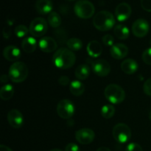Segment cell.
<instances>
[{"label": "cell", "mask_w": 151, "mask_h": 151, "mask_svg": "<svg viewBox=\"0 0 151 151\" xmlns=\"http://www.w3.org/2000/svg\"><path fill=\"white\" fill-rule=\"evenodd\" d=\"M52 61L59 69H67L72 67L76 61V56L73 51L66 47H61L54 53Z\"/></svg>", "instance_id": "cell-1"}, {"label": "cell", "mask_w": 151, "mask_h": 151, "mask_svg": "<svg viewBox=\"0 0 151 151\" xmlns=\"http://www.w3.org/2000/svg\"><path fill=\"white\" fill-rule=\"evenodd\" d=\"M116 20L111 13L107 10H102L98 12L93 19V24L98 30L105 32L110 30L114 27Z\"/></svg>", "instance_id": "cell-2"}, {"label": "cell", "mask_w": 151, "mask_h": 151, "mask_svg": "<svg viewBox=\"0 0 151 151\" xmlns=\"http://www.w3.org/2000/svg\"><path fill=\"white\" fill-rule=\"evenodd\" d=\"M8 74L9 78L13 83H22L27 78L29 70L24 63L16 61L10 66Z\"/></svg>", "instance_id": "cell-3"}, {"label": "cell", "mask_w": 151, "mask_h": 151, "mask_svg": "<svg viewBox=\"0 0 151 151\" xmlns=\"http://www.w3.org/2000/svg\"><path fill=\"white\" fill-rule=\"evenodd\" d=\"M104 95L108 101L112 104H119L125 98V92L123 88L116 84H109L106 87Z\"/></svg>", "instance_id": "cell-4"}, {"label": "cell", "mask_w": 151, "mask_h": 151, "mask_svg": "<svg viewBox=\"0 0 151 151\" xmlns=\"http://www.w3.org/2000/svg\"><path fill=\"white\" fill-rule=\"evenodd\" d=\"M74 11L78 17L88 19L94 16L95 7L93 3L88 0H79L75 3Z\"/></svg>", "instance_id": "cell-5"}, {"label": "cell", "mask_w": 151, "mask_h": 151, "mask_svg": "<svg viewBox=\"0 0 151 151\" xmlns=\"http://www.w3.org/2000/svg\"><path fill=\"white\" fill-rule=\"evenodd\" d=\"M114 139L117 142L124 144L128 142L131 137V128L125 123H118L114 127L112 131Z\"/></svg>", "instance_id": "cell-6"}, {"label": "cell", "mask_w": 151, "mask_h": 151, "mask_svg": "<svg viewBox=\"0 0 151 151\" xmlns=\"http://www.w3.org/2000/svg\"><path fill=\"white\" fill-rule=\"evenodd\" d=\"M48 29L47 22L41 17L34 19L29 24V30L31 35L34 37H41L45 35Z\"/></svg>", "instance_id": "cell-7"}, {"label": "cell", "mask_w": 151, "mask_h": 151, "mask_svg": "<svg viewBox=\"0 0 151 151\" xmlns=\"http://www.w3.org/2000/svg\"><path fill=\"white\" fill-rule=\"evenodd\" d=\"M75 111L73 103L68 99H63L58 103L57 113L62 119H70L75 114Z\"/></svg>", "instance_id": "cell-8"}, {"label": "cell", "mask_w": 151, "mask_h": 151, "mask_svg": "<svg viewBox=\"0 0 151 151\" xmlns=\"http://www.w3.org/2000/svg\"><path fill=\"white\" fill-rule=\"evenodd\" d=\"M93 72L99 77H106L111 72V65L104 59H98L92 63L91 66Z\"/></svg>", "instance_id": "cell-9"}, {"label": "cell", "mask_w": 151, "mask_h": 151, "mask_svg": "<svg viewBox=\"0 0 151 151\" xmlns=\"http://www.w3.org/2000/svg\"><path fill=\"white\" fill-rule=\"evenodd\" d=\"M150 29V25L147 21L144 19H139L132 25V32L136 37L143 38L147 35Z\"/></svg>", "instance_id": "cell-10"}, {"label": "cell", "mask_w": 151, "mask_h": 151, "mask_svg": "<svg viewBox=\"0 0 151 151\" xmlns=\"http://www.w3.org/2000/svg\"><path fill=\"white\" fill-rule=\"evenodd\" d=\"M95 138V133L90 128H81L75 132V139L81 145H88Z\"/></svg>", "instance_id": "cell-11"}, {"label": "cell", "mask_w": 151, "mask_h": 151, "mask_svg": "<svg viewBox=\"0 0 151 151\" xmlns=\"http://www.w3.org/2000/svg\"><path fill=\"white\" fill-rule=\"evenodd\" d=\"M131 7L126 2H122L118 4L115 9V16L119 22H125L129 19L131 15Z\"/></svg>", "instance_id": "cell-12"}, {"label": "cell", "mask_w": 151, "mask_h": 151, "mask_svg": "<svg viewBox=\"0 0 151 151\" xmlns=\"http://www.w3.org/2000/svg\"><path fill=\"white\" fill-rule=\"evenodd\" d=\"M7 121L13 128H21L24 123V116L17 109H12L7 114Z\"/></svg>", "instance_id": "cell-13"}, {"label": "cell", "mask_w": 151, "mask_h": 151, "mask_svg": "<svg viewBox=\"0 0 151 151\" xmlns=\"http://www.w3.org/2000/svg\"><path fill=\"white\" fill-rule=\"evenodd\" d=\"M38 47H39L40 50L44 52L50 53L57 50L58 43L53 38L45 36L39 40Z\"/></svg>", "instance_id": "cell-14"}, {"label": "cell", "mask_w": 151, "mask_h": 151, "mask_svg": "<svg viewBox=\"0 0 151 151\" xmlns=\"http://www.w3.org/2000/svg\"><path fill=\"white\" fill-rule=\"evenodd\" d=\"M111 55L116 60H121L127 56L128 53V48L125 44L117 43L114 44L110 49Z\"/></svg>", "instance_id": "cell-15"}, {"label": "cell", "mask_w": 151, "mask_h": 151, "mask_svg": "<svg viewBox=\"0 0 151 151\" xmlns=\"http://www.w3.org/2000/svg\"><path fill=\"white\" fill-rule=\"evenodd\" d=\"M3 56L8 61H16L21 57V51L14 45H9L3 50Z\"/></svg>", "instance_id": "cell-16"}, {"label": "cell", "mask_w": 151, "mask_h": 151, "mask_svg": "<svg viewBox=\"0 0 151 151\" xmlns=\"http://www.w3.org/2000/svg\"><path fill=\"white\" fill-rule=\"evenodd\" d=\"M35 7L39 14L46 15L52 13L53 3L51 0H38L35 2Z\"/></svg>", "instance_id": "cell-17"}, {"label": "cell", "mask_w": 151, "mask_h": 151, "mask_svg": "<svg viewBox=\"0 0 151 151\" xmlns=\"http://www.w3.org/2000/svg\"><path fill=\"white\" fill-rule=\"evenodd\" d=\"M138 63L132 58H128L124 60L121 63V69L124 73L127 75H133L138 70Z\"/></svg>", "instance_id": "cell-18"}, {"label": "cell", "mask_w": 151, "mask_h": 151, "mask_svg": "<svg viewBox=\"0 0 151 151\" xmlns=\"http://www.w3.org/2000/svg\"><path fill=\"white\" fill-rule=\"evenodd\" d=\"M88 54L92 58H98L103 52V47L97 41H91L88 44L86 47Z\"/></svg>", "instance_id": "cell-19"}, {"label": "cell", "mask_w": 151, "mask_h": 151, "mask_svg": "<svg viewBox=\"0 0 151 151\" xmlns=\"http://www.w3.org/2000/svg\"><path fill=\"white\" fill-rule=\"evenodd\" d=\"M37 41L34 37H27L22 42V48L25 52L32 53L36 50Z\"/></svg>", "instance_id": "cell-20"}, {"label": "cell", "mask_w": 151, "mask_h": 151, "mask_svg": "<svg viewBox=\"0 0 151 151\" xmlns=\"http://www.w3.org/2000/svg\"><path fill=\"white\" fill-rule=\"evenodd\" d=\"M69 91L74 96H81L85 91V86L79 80H75L70 83Z\"/></svg>", "instance_id": "cell-21"}, {"label": "cell", "mask_w": 151, "mask_h": 151, "mask_svg": "<svg viewBox=\"0 0 151 151\" xmlns=\"http://www.w3.org/2000/svg\"><path fill=\"white\" fill-rule=\"evenodd\" d=\"M90 75V67L87 64H81L75 69V75L79 81L87 79Z\"/></svg>", "instance_id": "cell-22"}, {"label": "cell", "mask_w": 151, "mask_h": 151, "mask_svg": "<svg viewBox=\"0 0 151 151\" xmlns=\"http://www.w3.org/2000/svg\"><path fill=\"white\" fill-rule=\"evenodd\" d=\"M114 33L115 36L120 40H125L129 37L130 31L125 25L118 24L114 29Z\"/></svg>", "instance_id": "cell-23"}, {"label": "cell", "mask_w": 151, "mask_h": 151, "mask_svg": "<svg viewBox=\"0 0 151 151\" xmlns=\"http://www.w3.org/2000/svg\"><path fill=\"white\" fill-rule=\"evenodd\" d=\"M14 94V88L10 84H5L0 89V97L2 100L7 101L10 100Z\"/></svg>", "instance_id": "cell-24"}, {"label": "cell", "mask_w": 151, "mask_h": 151, "mask_svg": "<svg viewBox=\"0 0 151 151\" xmlns=\"http://www.w3.org/2000/svg\"><path fill=\"white\" fill-rule=\"evenodd\" d=\"M48 24L53 28H58L61 24V18L56 12H52L49 14L47 19Z\"/></svg>", "instance_id": "cell-25"}, {"label": "cell", "mask_w": 151, "mask_h": 151, "mask_svg": "<svg viewBox=\"0 0 151 151\" xmlns=\"http://www.w3.org/2000/svg\"><path fill=\"white\" fill-rule=\"evenodd\" d=\"M66 45L72 51H78L83 47V42L80 38H72L66 41Z\"/></svg>", "instance_id": "cell-26"}, {"label": "cell", "mask_w": 151, "mask_h": 151, "mask_svg": "<svg viewBox=\"0 0 151 151\" xmlns=\"http://www.w3.org/2000/svg\"><path fill=\"white\" fill-rule=\"evenodd\" d=\"M115 114V108L112 105H105L101 109V115L106 119H110L114 116Z\"/></svg>", "instance_id": "cell-27"}, {"label": "cell", "mask_w": 151, "mask_h": 151, "mask_svg": "<svg viewBox=\"0 0 151 151\" xmlns=\"http://www.w3.org/2000/svg\"><path fill=\"white\" fill-rule=\"evenodd\" d=\"M29 32V29L24 24L18 25V26L16 27V28H15L14 29L15 35H16L18 38H23V37L26 36Z\"/></svg>", "instance_id": "cell-28"}, {"label": "cell", "mask_w": 151, "mask_h": 151, "mask_svg": "<svg viewBox=\"0 0 151 151\" xmlns=\"http://www.w3.org/2000/svg\"><path fill=\"white\" fill-rule=\"evenodd\" d=\"M142 60L146 64L151 66V47L147 48L142 53Z\"/></svg>", "instance_id": "cell-29"}, {"label": "cell", "mask_w": 151, "mask_h": 151, "mask_svg": "<svg viewBox=\"0 0 151 151\" xmlns=\"http://www.w3.org/2000/svg\"><path fill=\"white\" fill-rule=\"evenodd\" d=\"M102 41H103V44L106 46H108V47H112L114 45V37L110 34L105 35L102 38Z\"/></svg>", "instance_id": "cell-30"}, {"label": "cell", "mask_w": 151, "mask_h": 151, "mask_svg": "<svg viewBox=\"0 0 151 151\" xmlns=\"http://www.w3.org/2000/svg\"><path fill=\"white\" fill-rule=\"evenodd\" d=\"M125 151H143L142 147L137 143H130L127 145Z\"/></svg>", "instance_id": "cell-31"}, {"label": "cell", "mask_w": 151, "mask_h": 151, "mask_svg": "<svg viewBox=\"0 0 151 151\" xmlns=\"http://www.w3.org/2000/svg\"><path fill=\"white\" fill-rule=\"evenodd\" d=\"M143 90L145 94L151 97V78L147 79L143 85Z\"/></svg>", "instance_id": "cell-32"}, {"label": "cell", "mask_w": 151, "mask_h": 151, "mask_svg": "<svg viewBox=\"0 0 151 151\" xmlns=\"http://www.w3.org/2000/svg\"><path fill=\"white\" fill-rule=\"evenodd\" d=\"M141 6L145 11L151 12V0H141Z\"/></svg>", "instance_id": "cell-33"}, {"label": "cell", "mask_w": 151, "mask_h": 151, "mask_svg": "<svg viewBox=\"0 0 151 151\" xmlns=\"http://www.w3.org/2000/svg\"><path fill=\"white\" fill-rule=\"evenodd\" d=\"M65 151H81L78 145L75 143H69L65 147Z\"/></svg>", "instance_id": "cell-34"}, {"label": "cell", "mask_w": 151, "mask_h": 151, "mask_svg": "<svg viewBox=\"0 0 151 151\" xmlns=\"http://www.w3.org/2000/svg\"><path fill=\"white\" fill-rule=\"evenodd\" d=\"M58 83L59 84H60L61 86H66L69 83V78L67 76H65V75H62L58 79Z\"/></svg>", "instance_id": "cell-35"}, {"label": "cell", "mask_w": 151, "mask_h": 151, "mask_svg": "<svg viewBox=\"0 0 151 151\" xmlns=\"http://www.w3.org/2000/svg\"><path fill=\"white\" fill-rule=\"evenodd\" d=\"M0 151H13L11 149L7 146L4 145H0Z\"/></svg>", "instance_id": "cell-36"}, {"label": "cell", "mask_w": 151, "mask_h": 151, "mask_svg": "<svg viewBox=\"0 0 151 151\" xmlns=\"http://www.w3.org/2000/svg\"><path fill=\"white\" fill-rule=\"evenodd\" d=\"M8 77L9 76H7V75H3L1 77V82L2 83L7 82V81H8Z\"/></svg>", "instance_id": "cell-37"}, {"label": "cell", "mask_w": 151, "mask_h": 151, "mask_svg": "<svg viewBox=\"0 0 151 151\" xmlns=\"http://www.w3.org/2000/svg\"><path fill=\"white\" fill-rule=\"evenodd\" d=\"M97 151H111V150L106 147H100L97 149Z\"/></svg>", "instance_id": "cell-38"}, {"label": "cell", "mask_w": 151, "mask_h": 151, "mask_svg": "<svg viewBox=\"0 0 151 151\" xmlns=\"http://www.w3.org/2000/svg\"><path fill=\"white\" fill-rule=\"evenodd\" d=\"M50 151H62V150H60V149L55 148V149H52V150H50Z\"/></svg>", "instance_id": "cell-39"}, {"label": "cell", "mask_w": 151, "mask_h": 151, "mask_svg": "<svg viewBox=\"0 0 151 151\" xmlns=\"http://www.w3.org/2000/svg\"><path fill=\"white\" fill-rule=\"evenodd\" d=\"M149 118H150V119L151 120V111L150 112V114H149Z\"/></svg>", "instance_id": "cell-40"}, {"label": "cell", "mask_w": 151, "mask_h": 151, "mask_svg": "<svg viewBox=\"0 0 151 151\" xmlns=\"http://www.w3.org/2000/svg\"><path fill=\"white\" fill-rule=\"evenodd\" d=\"M68 1H75V0H68Z\"/></svg>", "instance_id": "cell-41"}, {"label": "cell", "mask_w": 151, "mask_h": 151, "mask_svg": "<svg viewBox=\"0 0 151 151\" xmlns=\"http://www.w3.org/2000/svg\"><path fill=\"white\" fill-rule=\"evenodd\" d=\"M150 45H151V39H150Z\"/></svg>", "instance_id": "cell-42"}]
</instances>
